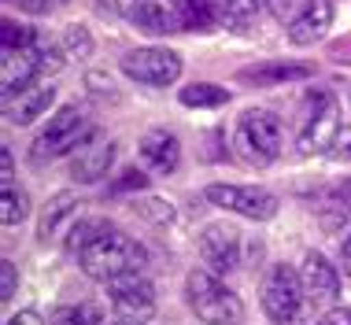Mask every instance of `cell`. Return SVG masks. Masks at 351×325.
I'll return each instance as SVG.
<instances>
[{"mask_svg":"<svg viewBox=\"0 0 351 325\" xmlns=\"http://www.w3.org/2000/svg\"><path fill=\"white\" fill-rule=\"evenodd\" d=\"M115 325H145V322H122V318H119Z\"/></svg>","mask_w":351,"mask_h":325,"instance_id":"obj_40","label":"cell"},{"mask_svg":"<svg viewBox=\"0 0 351 325\" xmlns=\"http://www.w3.org/2000/svg\"><path fill=\"white\" fill-rule=\"evenodd\" d=\"M178 100H182L185 108H222V104H230V93L215 82H193L178 93Z\"/></svg>","mask_w":351,"mask_h":325,"instance_id":"obj_21","label":"cell"},{"mask_svg":"<svg viewBox=\"0 0 351 325\" xmlns=\"http://www.w3.org/2000/svg\"><path fill=\"white\" fill-rule=\"evenodd\" d=\"M108 226H111V222H104V218H78V222L71 226V233H67V252L82 255L85 248L97 241V237H100Z\"/></svg>","mask_w":351,"mask_h":325,"instance_id":"obj_23","label":"cell"},{"mask_svg":"<svg viewBox=\"0 0 351 325\" xmlns=\"http://www.w3.org/2000/svg\"><path fill=\"white\" fill-rule=\"evenodd\" d=\"M130 189H148V178L141 174V170H126V174L111 185V193H130Z\"/></svg>","mask_w":351,"mask_h":325,"instance_id":"obj_30","label":"cell"},{"mask_svg":"<svg viewBox=\"0 0 351 325\" xmlns=\"http://www.w3.org/2000/svg\"><path fill=\"white\" fill-rule=\"evenodd\" d=\"M89 137H93L89 119H85L78 108H60V111L49 119V126H45V130L34 137L30 159H34V162L56 159V156H63V152H71V148H82Z\"/></svg>","mask_w":351,"mask_h":325,"instance_id":"obj_5","label":"cell"},{"mask_svg":"<svg viewBox=\"0 0 351 325\" xmlns=\"http://www.w3.org/2000/svg\"><path fill=\"white\" fill-rule=\"evenodd\" d=\"M340 100L333 97L329 89H318L311 93V111L300 126V137H296V152L300 156H322L337 145L340 137Z\"/></svg>","mask_w":351,"mask_h":325,"instance_id":"obj_4","label":"cell"},{"mask_svg":"<svg viewBox=\"0 0 351 325\" xmlns=\"http://www.w3.org/2000/svg\"><path fill=\"white\" fill-rule=\"evenodd\" d=\"M63 52L74 56V60H89V56H93V37H89V30H85V26H78V23H71L67 30H63Z\"/></svg>","mask_w":351,"mask_h":325,"instance_id":"obj_27","label":"cell"},{"mask_svg":"<svg viewBox=\"0 0 351 325\" xmlns=\"http://www.w3.org/2000/svg\"><path fill=\"white\" fill-rule=\"evenodd\" d=\"M207 200L215 207H226L233 215H244L252 222H270L278 215V196L255 185H207Z\"/></svg>","mask_w":351,"mask_h":325,"instance_id":"obj_8","label":"cell"},{"mask_svg":"<svg viewBox=\"0 0 351 325\" xmlns=\"http://www.w3.org/2000/svg\"><path fill=\"white\" fill-rule=\"evenodd\" d=\"M108 296H111V307H115V318L122 322H148L156 314V289L141 274L111 277Z\"/></svg>","mask_w":351,"mask_h":325,"instance_id":"obj_10","label":"cell"},{"mask_svg":"<svg viewBox=\"0 0 351 325\" xmlns=\"http://www.w3.org/2000/svg\"><path fill=\"white\" fill-rule=\"evenodd\" d=\"M8 325H45V318L37 311H19V314L8 318Z\"/></svg>","mask_w":351,"mask_h":325,"instance_id":"obj_35","label":"cell"},{"mask_svg":"<svg viewBox=\"0 0 351 325\" xmlns=\"http://www.w3.org/2000/svg\"><path fill=\"white\" fill-rule=\"evenodd\" d=\"M137 215L141 218H148V222H159V226H167V222H174V207L167 204V200H156V196H148V200H137Z\"/></svg>","mask_w":351,"mask_h":325,"instance_id":"obj_28","label":"cell"},{"mask_svg":"<svg viewBox=\"0 0 351 325\" xmlns=\"http://www.w3.org/2000/svg\"><path fill=\"white\" fill-rule=\"evenodd\" d=\"M82 200L74 193H56L49 196V204L41 207V218H37V241H49V237H56V229H60L67 218L78 215Z\"/></svg>","mask_w":351,"mask_h":325,"instance_id":"obj_19","label":"cell"},{"mask_svg":"<svg viewBox=\"0 0 351 325\" xmlns=\"http://www.w3.org/2000/svg\"><path fill=\"white\" fill-rule=\"evenodd\" d=\"M329 56H333L337 63H344V67H351V41H337L333 49H329Z\"/></svg>","mask_w":351,"mask_h":325,"instance_id":"obj_36","label":"cell"},{"mask_svg":"<svg viewBox=\"0 0 351 325\" xmlns=\"http://www.w3.org/2000/svg\"><path fill=\"white\" fill-rule=\"evenodd\" d=\"M318 325H329V322H318Z\"/></svg>","mask_w":351,"mask_h":325,"instance_id":"obj_41","label":"cell"},{"mask_svg":"<svg viewBox=\"0 0 351 325\" xmlns=\"http://www.w3.org/2000/svg\"><path fill=\"white\" fill-rule=\"evenodd\" d=\"M78 266L93 277V281H104V285H108L111 277L141 274V270L148 266V252L134 241V237L122 233V229L108 226V229L97 237V241H93V244L78 255Z\"/></svg>","mask_w":351,"mask_h":325,"instance_id":"obj_1","label":"cell"},{"mask_svg":"<svg viewBox=\"0 0 351 325\" xmlns=\"http://www.w3.org/2000/svg\"><path fill=\"white\" fill-rule=\"evenodd\" d=\"M15 4L23 8V12H30V15H49L60 0H15Z\"/></svg>","mask_w":351,"mask_h":325,"instance_id":"obj_32","label":"cell"},{"mask_svg":"<svg viewBox=\"0 0 351 325\" xmlns=\"http://www.w3.org/2000/svg\"><path fill=\"white\" fill-rule=\"evenodd\" d=\"M122 74L137 85H152V89H167L182 78V56L174 49H134L122 56Z\"/></svg>","mask_w":351,"mask_h":325,"instance_id":"obj_7","label":"cell"},{"mask_svg":"<svg viewBox=\"0 0 351 325\" xmlns=\"http://www.w3.org/2000/svg\"><path fill=\"white\" fill-rule=\"evenodd\" d=\"M104 311L97 303H71V307H56L52 311V325H100Z\"/></svg>","mask_w":351,"mask_h":325,"instance_id":"obj_24","label":"cell"},{"mask_svg":"<svg viewBox=\"0 0 351 325\" xmlns=\"http://www.w3.org/2000/svg\"><path fill=\"white\" fill-rule=\"evenodd\" d=\"M326 322L329 325H351V307H333L326 314Z\"/></svg>","mask_w":351,"mask_h":325,"instance_id":"obj_37","label":"cell"},{"mask_svg":"<svg viewBox=\"0 0 351 325\" xmlns=\"http://www.w3.org/2000/svg\"><path fill=\"white\" fill-rule=\"evenodd\" d=\"M37 49V63H41V74H60L63 71V52L56 49V45H34Z\"/></svg>","mask_w":351,"mask_h":325,"instance_id":"obj_29","label":"cell"},{"mask_svg":"<svg viewBox=\"0 0 351 325\" xmlns=\"http://www.w3.org/2000/svg\"><path fill=\"white\" fill-rule=\"evenodd\" d=\"M0 222H4L8 229L19 226L26 215H30V196L23 193V189H15V185H4V196H0Z\"/></svg>","mask_w":351,"mask_h":325,"instance_id":"obj_25","label":"cell"},{"mask_svg":"<svg viewBox=\"0 0 351 325\" xmlns=\"http://www.w3.org/2000/svg\"><path fill=\"white\" fill-rule=\"evenodd\" d=\"M0 274H4V289H0V300H12V296H15V285H19L15 263L4 259V263H0Z\"/></svg>","mask_w":351,"mask_h":325,"instance_id":"obj_31","label":"cell"},{"mask_svg":"<svg viewBox=\"0 0 351 325\" xmlns=\"http://www.w3.org/2000/svg\"><path fill=\"white\" fill-rule=\"evenodd\" d=\"M303 300H307L303 277L292 266H270L267 281H263V311H267V318L274 325H292L303 314Z\"/></svg>","mask_w":351,"mask_h":325,"instance_id":"obj_6","label":"cell"},{"mask_svg":"<svg viewBox=\"0 0 351 325\" xmlns=\"http://www.w3.org/2000/svg\"><path fill=\"white\" fill-rule=\"evenodd\" d=\"M311 74H315V67H311V63L270 60V63H259V67H244V71H241V82H255V85H281V82L311 78Z\"/></svg>","mask_w":351,"mask_h":325,"instance_id":"obj_18","label":"cell"},{"mask_svg":"<svg viewBox=\"0 0 351 325\" xmlns=\"http://www.w3.org/2000/svg\"><path fill=\"white\" fill-rule=\"evenodd\" d=\"M185 296L189 307L204 325H241L244 322V303L241 296L230 292L211 270H193L185 277Z\"/></svg>","mask_w":351,"mask_h":325,"instance_id":"obj_2","label":"cell"},{"mask_svg":"<svg viewBox=\"0 0 351 325\" xmlns=\"http://www.w3.org/2000/svg\"><path fill=\"white\" fill-rule=\"evenodd\" d=\"M218 19H222V26L244 34L259 19V0H218Z\"/></svg>","mask_w":351,"mask_h":325,"instance_id":"obj_20","label":"cell"},{"mask_svg":"<svg viewBox=\"0 0 351 325\" xmlns=\"http://www.w3.org/2000/svg\"><path fill=\"white\" fill-rule=\"evenodd\" d=\"M200 255L215 274H230L241 266V233L226 222H211L200 233Z\"/></svg>","mask_w":351,"mask_h":325,"instance_id":"obj_11","label":"cell"},{"mask_svg":"<svg viewBox=\"0 0 351 325\" xmlns=\"http://www.w3.org/2000/svg\"><path fill=\"white\" fill-rule=\"evenodd\" d=\"M300 277H303V289H307V300L333 303L340 296V270L322 252H307V255H303Z\"/></svg>","mask_w":351,"mask_h":325,"instance_id":"obj_12","label":"cell"},{"mask_svg":"<svg viewBox=\"0 0 351 325\" xmlns=\"http://www.w3.org/2000/svg\"><path fill=\"white\" fill-rule=\"evenodd\" d=\"M37 74H41V63H37V49H15V52H4V60H0V85H4V100H12L15 93L30 89Z\"/></svg>","mask_w":351,"mask_h":325,"instance_id":"obj_14","label":"cell"},{"mask_svg":"<svg viewBox=\"0 0 351 325\" xmlns=\"http://www.w3.org/2000/svg\"><path fill=\"white\" fill-rule=\"evenodd\" d=\"M15 178V167H12V152L0 148V185H12Z\"/></svg>","mask_w":351,"mask_h":325,"instance_id":"obj_34","label":"cell"},{"mask_svg":"<svg viewBox=\"0 0 351 325\" xmlns=\"http://www.w3.org/2000/svg\"><path fill=\"white\" fill-rule=\"evenodd\" d=\"M141 159L148 162L156 174H174L182 167V141L167 130H148L141 137Z\"/></svg>","mask_w":351,"mask_h":325,"instance_id":"obj_15","label":"cell"},{"mask_svg":"<svg viewBox=\"0 0 351 325\" xmlns=\"http://www.w3.org/2000/svg\"><path fill=\"white\" fill-rule=\"evenodd\" d=\"M52 104H56V89H52L49 82H41V85L23 89L19 97L4 100V115H8V122H12V126H30V122L41 119Z\"/></svg>","mask_w":351,"mask_h":325,"instance_id":"obj_16","label":"cell"},{"mask_svg":"<svg viewBox=\"0 0 351 325\" xmlns=\"http://www.w3.org/2000/svg\"><path fill=\"white\" fill-rule=\"evenodd\" d=\"M182 4V19H185V30H200L207 34L211 26H218V0H178Z\"/></svg>","mask_w":351,"mask_h":325,"instance_id":"obj_22","label":"cell"},{"mask_svg":"<svg viewBox=\"0 0 351 325\" xmlns=\"http://www.w3.org/2000/svg\"><path fill=\"white\" fill-rule=\"evenodd\" d=\"M333 159H351V130H340V137H337V145H333Z\"/></svg>","mask_w":351,"mask_h":325,"instance_id":"obj_33","label":"cell"},{"mask_svg":"<svg viewBox=\"0 0 351 325\" xmlns=\"http://www.w3.org/2000/svg\"><path fill=\"white\" fill-rule=\"evenodd\" d=\"M0 45H4V52H15V49H34L37 45V34L30 26H19L12 19H4V26H0Z\"/></svg>","mask_w":351,"mask_h":325,"instance_id":"obj_26","label":"cell"},{"mask_svg":"<svg viewBox=\"0 0 351 325\" xmlns=\"http://www.w3.org/2000/svg\"><path fill=\"white\" fill-rule=\"evenodd\" d=\"M119 12L130 26H137L145 34H156V37L185 30L182 4L178 0H119Z\"/></svg>","mask_w":351,"mask_h":325,"instance_id":"obj_9","label":"cell"},{"mask_svg":"<svg viewBox=\"0 0 351 325\" xmlns=\"http://www.w3.org/2000/svg\"><path fill=\"white\" fill-rule=\"evenodd\" d=\"M340 200H348V207H351V181H344V185H340Z\"/></svg>","mask_w":351,"mask_h":325,"instance_id":"obj_39","label":"cell"},{"mask_svg":"<svg viewBox=\"0 0 351 325\" xmlns=\"http://www.w3.org/2000/svg\"><path fill=\"white\" fill-rule=\"evenodd\" d=\"M340 266H344V274L351 277V237H344V244H340Z\"/></svg>","mask_w":351,"mask_h":325,"instance_id":"obj_38","label":"cell"},{"mask_svg":"<svg viewBox=\"0 0 351 325\" xmlns=\"http://www.w3.org/2000/svg\"><path fill=\"white\" fill-rule=\"evenodd\" d=\"M111 162H115V141H93V145L78 148V156L71 162V178L82 185H93V181L108 178Z\"/></svg>","mask_w":351,"mask_h":325,"instance_id":"obj_17","label":"cell"},{"mask_svg":"<svg viewBox=\"0 0 351 325\" xmlns=\"http://www.w3.org/2000/svg\"><path fill=\"white\" fill-rule=\"evenodd\" d=\"M333 26V0H307L300 8V15H292L289 23V41L292 45H315L318 37H326V30Z\"/></svg>","mask_w":351,"mask_h":325,"instance_id":"obj_13","label":"cell"},{"mask_svg":"<svg viewBox=\"0 0 351 325\" xmlns=\"http://www.w3.org/2000/svg\"><path fill=\"white\" fill-rule=\"evenodd\" d=\"M233 148L252 167H270L281 152V119L267 108L244 111L233 130Z\"/></svg>","mask_w":351,"mask_h":325,"instance_id":"obj_3","label":"cell"}]
</instances>
